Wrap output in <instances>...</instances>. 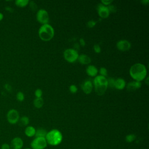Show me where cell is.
Instances as JSON below:
<instances>
[{
    "instance_id": "obj_2",
    "label": "cell",
    "mask_w": 149,
    "mask_h": 149,
    "mask_svg": "<svg viewBox=\"0 0 149 149\" xmlns=\"http://www.w3.org/2000/svg\"><path fill=\"white\" fill-rule=\"evenodd\" d=\"M93 85L95 93L98 95H103L108 87L107 79L101 75H97L93 80Z\"/></svg>"
},
{
    "instance_id": "obj_7",
    "label": "cell",
    "mask_w": 149,
    "mask_h": 149,
    "mask_svg": "<svg viewBox=\"0 0 149 149\" xmlns=\"http://www.w3.org/2000/svg\"><path fill=\"white\" fill-rule=\"evenodd\" d=\"M19 118V113L15 109L9 110L6 113L7 121L11 125H15L18 123Z\"/></svg>"
},
{
    "instance_id": "obj_13",
    "label": "cell",
    "mask_w": 149,
    "mask_h": 149,
    "mask_svg": "<svg viewBox=\"0 0 149 149\" xmlns=\"http://www.w3.org/2000/svg\"><path fill=\"white\" fill-rule=\"evenodd\" d=\"M141 87V83L137 81H132L129 82L126 88L128 91H134L140 88Z\"/></svg>"
},
{
    "instance_id": "obj_14",
    "label": "cell",
    "mask_w": 149,
    "mask_h": 149,
    "mask_svg": "<svg viewBox=\"0 0 149 149\" xmlns=\"http://www.w3.org/2000/svg\"><path fill=\"white\" fill-rule=\"evenodd\" d=\"M98 72V69L93 65H88L86 68V73L89 76L95 77L97 76Z\"/></svg>"
},
{
    "instance_id": "obj_29",
    "label": "cell",
    "mask_w": 149,
    "mask_h": 149,
    "mask_svg": "<svg viewBox=\"0 0 149 149\" xmlns=\"http://www.w3.org/2000/svg\"><path fill=\"white\" fill-rule=\"evenodd\" d=\"M29 6H30V9H31L32 10H36L37 9V4L35 2H34V1H30V2H29Z\"/></svg>"
},
{
    "instance_id": "obj_28",
    "label": "cell",
    "mask_w": 149,
    "mask_h": 149,
    "mask_svg": "<svg viewBox=\"0 0 149 149\" xmlns=\"http://www.w3.org/2000/svg\"><path fill=\"white\" fill-rule=\"evenodd\" d=\"M34 95L36 98H40L42 95V91L40 88H37L34 92Z\"/></svg>"
},
{
    "instance_id": "obj_12",
    "label": "cell",
    "mask_w": 149,
    "mask_h": 149,
    "mask_svg": "<svg viewBox=\"0 0 149 149\" xmlns=\"http://www.w3.org/2000/svg\"><path fill=\"white\" fill-rule=\"evenodd\" d=\"M93 83L89 79L84 80L81 85V90L86 94H89L91 93V92L93 90Z\"/></svg>"
},
{
    "instance_id": "obj_6",
    "label": "cell",
    "mask_w": 149,
    "mask_h": 149,
    "mask_svg": "<svg viewBox=\"0 0 149 149\" xmlns=\"http://www.w3.org/2000/svg\"><path fill=\"white\" fill-rule=\"evenodd\" d=\"M47 143L44 137H35L31 142V149H45L47 147Z\"/></svg>"
},
{
    "instance_id": "obj_20",
    "label": "cell",
    "mask_w": 149,
    "mask_h": 149,
    "mask_svg": "<svg viewBox=\"0 0 149 149\" xmlns=\"http://www.w3.org/2000/svg\"><path fill=\"white\" fill-rule=\"evenodd\" d=\"M18 122L21 126H27L29 123V118L26 116H23L19 118Z\"/></svg>"
},
{
    "instance_id": "obj_36",
    "label": "cell",
    "mask_w": 149,
    "mask_h": 149,
    "mask_svg": "<svg viewBox=\"0 0 149 149\" xmlns=\"http://www.w3.org/2000/svg\"><path fill=\"white\" fill-rule=\"evenodd\" d=\"M6 10H8V11H9L10 12H12L13 11V9L12 8H10V7H6Z\"/></svg>"
},
{
    "instance_id": "obj_8",
    "label": "cell",
    "mask_w": 149,
    "mask_h": 149,
    "mask_svg": "<svg viewBox=\"0 0 149 149\" xmlns=\"http://www.w3.org/2000/svg\"><path fill=\"white\" fill-rule=\"evenodd\" d=\"M36 19L42 25L48 24L49 17L48 12L44 9H39L36 14Z\"/></svg>"
},
{
    "instance_id": "obj_27",
    "label": "cell",
    "mask_w": 149,
    "mask_h": 149,
    "mask_svg": "<svg viewBox=\"0 0 149 149\" xmlns=\"http://www.w3.org/2000/svg\"><path fill=\"white\" fill-rule=\"evenodd\" d=\"M69 91H70V93H72V94H75L77 92V87L76 85L74 84H72L69 86Z\"/></svg>"
},
{
    "instance_id": "obj_1",
    "label": "cell",
    "mask_w": 149,
    "mask_h": 149,
    "mask_svg": "<svg viewBox=\"0 0 149 149\" xmlns=\"http://www.w3.org/2000/svg\"><path fill=\"white\" fill-rule=\"evenodd\" d=\"M147 71L146 66L141 63L133 64L129 69V74L131 77L135 81H141L146 79Z\"/></svg>"
},
{
    "instance_id": "obj_18",
    "label": "cell",
    "mask_w": 149,
    "mask_h": 149,
    "mask_svg": "<svg viewBox=\"0 0 149 149\" xmlns=\"http://www.w3.org/2000/svg\"><path fill=\"white\" fill-rule=\"evenodd\" d=\"M47 133V130L43 128H38L36 130L35 137H45Z\"/></svg>"
},
{
    "instance_id": "obj_33",
    "label": "cell",
    "mask_w": 149,
    "mask_h": 149,
    "mask_svg": "<svg viewBox=\"0 0 149 149\" xmlns=\"http://www.w3.org/2000/svg\"><path fill=\"white\" fill-rule=\"evenodd\" d=\"M1 149H11L10 146L8 143H3L1 146Z\"/></svg>"
},
{
    "instance_id": "obj_23",
    "label": "cell",
    "mask_w": 149,
    "mask_h": 149,
    "mask_svg": "<svg viewBox=\"0 0 149 149\" xmlns=\"http://www.w3.org/2000/svg\"><path fill=\"white\" fill-rule=\"evenodd\" d=\"M108 82V87H110L112 88H115V79L113 77H109L107 79Z\"/></svg>"
},
{
    "instance_id": "obj_21",
    "label": "cell",
    "mask_w": 149,
    "mask_h": 149,
    "mask_svg": "<svg viewBox=\"0 0 149 149\" xmlns=\"http://www.w3.org/2000/svg\"><path fill=\"white\" fill-rule=\"evenodd\" d=\"M29 0H16L15 1V3L18 7L24 8L29 4Z\"/></svg>"
},
{
    "instance_id": "obj_30",
    "label": "cell",
    "mask_w": 149,
    "mask_h": 149,
    "mask_svg": "<svg viewBox=\"0 0 149 149\" xmlns=\"http://www.w3.org/2000/svg\"><path fill=\"white\" fill-rule=\"evenodd\" d=\"M93 49H94V52H95V53H97V54H99V53H100L101 51V48L100 45H98V44H95V45H94V46H93Z\"/></svg>"
},
{
    "instance_id": "obj_37",
    "label": "cell",
    "mask_w": 149,
    "mask_h": 149,
    "mask_svg": "<svg viewBox=\"0 0 149 149\" xmlns=\"http://www.w3.org/2000/svg\"><path fill=\"white\" fill-rule=\"evenodd\" d=\"M3 19V15L1 12H0V22L2 21Z\"/></svg>"
},
{
    "instance_id": "obj_5",
    "label": "cell",
    "mask_w": 149,
    "mask_h": 149,
    "mask_svg": "<svg viewBox=\"0 0 149 149\" xmlns=\"http://www.w3.org/2000/svg\"><path fill=\"white\" fill-rule=\"evenodd\" d=\"M79 55L77 51L73 48H68L63 52L64 59L69 63L76 62L78 59Z\"/></svg>"
},
{
    "instance_id": "obj_11",
    "label": "cell",
    "mask_w": 149,
    "mask_h": 149,
    "mask_svg": "<svg viewBox=\"0 0 149 149\" xmlns=\"http://www.w3.org/2000/svg\"><path fill=\"white\" fill-rule=\"evenodd\" d=\"M10 148L12 149H22L23 147V141L19 137H15L10 141Z\"/></svg>"
},
{
    "instance_id": "obj_15",
    "label": "cell",
    "mask_w": 149,
    "mask_h": 149,
    "mask_svg": "<svg viewBox=\"0 0 149 149\" xmlns=\"http://www.w3.org/2000/svg\"><path fill=\"white\" fill-rule=\"evenodd\" d=\"M126 87V81L122 78H118L115 79V88L119 90H122L125 88Z\"/></svg>"
},
{
    "instance_id": "obj_26",
    "label": "cell",
    "mask_w": 149,
    "mask_h": 149,
    "mask_svg": "<svg viewBox=\"0 0 149 149\" xmlns=\"http://www.w3.org/2000/svg\"><path fill=\"white\" fill-rule=\"evenodd\" d=\"M97 24V22L94 20H90L87 22V26L88 28H93L95 27V26Z\"/></svg>"
},
{
    "instance_id": "obj_34",
    "label": "cell",
    "mask_w": 149,
    "mask_h": 149,
    "mask_svg": "<svg viewBox=\"0 0 149 149\" xmlns=\"http://www.w3.org/2000/svg\"><path fill=\"white\" fill-rule=\"evenodd\" d=\"M79 43L81 47H84L86 45V41L83 38H80L79 39Z\"/></svg>"
},
{
    "instance_id": "obj_22",
    "label": "cell",
    "mask_w": 149,
    "mask_h": 149,
    "mask_svg": "<svg viewBox=\"0 0 149 149\" xmlns=\"http://www.w3.org/2000/svg\"><path fill=\"white\" fill-rule=\"evenodd\" d=\"M136 136L134 134H129L126 136L125 140L127 143H132L136 139Z\"/></svg>"
},
{
    "instance_id": "obj_38",
    "label": "cell",
    "mask_w": 149,
    "mask_h": 149,
    "mask_svg": "<svg viewBox=\"0 0 149 149\" xmlns=\"http://www.w3.org/2000/svg\"><path fill=\"white\" fill-rule=\"evenodd\" d=\"M24 149H31V148H24Z\"/></svg>"
},
{
    "instance_id": "obj_32",
    "label": "cell",
    "mask_w": 149,
    "mask_h": 149,
    "mask_svg": "<svg viewBox=\"0 0 149 149\" xmlns=\"http://www.w3.org/2000/svg\"><path fill=\"white\" fill-rule=\"evenodd\" d=\"M107 7H108V9L109 12L114 13V12H116V8L114 5H108Z\"/></svg>"
},
{
    "instance_id": "obj_17",
    "label": "cell",
    "mask_w": 149,
    "mask_h": 149,
    "mask_svg": "<svg viewBox=\"0 0 149 149\" xmlns=\"http://www.w3.org/2000/svg\"><path fill=\"white\" fill-rule=\"evenodd\" d=\"M36 129L32 126H27L24 129V134L28 137H32L35 136Z\"/></svg>"
},
{
    "instance_id": "obj_3",
    "label": "cell",
    "mask_w": 149,
    "mask_h": 149,
    "mask_svg": "<svg viewBox=\"0 0 149 149\" xmlns=\"http://www.w3.org/2000/svg\"><path fill=\"white\" fill-rule=\"evenodd\" d=\"M45 138L47 144L52 146H56L61 143L63 136L59 130L54 129L47 132Z\"/></svg>"
},
{
    "instance_id": "obj_16",
    "label": "cell",
    "mask_w": 149,
    "mask_h": 149,
    "mask_svg": "<svg viewBox=\"0 0 149 149\" xmlns=\"http://www.w3.org/2000/svg\"><path fill=\"white\" fill-rule=\"evenodd\" d=\"M77 60L82 65H88L91 61L90 57L86 54L79 55Z\"/></svg>"
},
{
    "instance_id": "obj_35",
    "label": "cell",
    "mask_w": 149,
    "mask_h": 149,
    "mask_svg": "<svg viewBox=\"0 0 149 149\" xmlns=\"http://www.w3.org/2000/svg\"><path fill=\"white\" fill-rule=\"evenodd\" d=\"M141 2L143 4V5H147L148 2H149V0H142L141 1Z\"/></svg>"
},
{
    "instance_id": "obj_24",
    "label": "cell",
    "mask_w": 149,
    "mask_h": 149,
    "mask_svg": "<svg viewBox=\"0 0 149 149\" xmlns=\"http://www.w3.org/2000/svg\"><path fill=\"white\" fill-rule=\"evenodd\" d=\"M16 100L19 102H22L24 100V95L22 91H19L16 94Z\"/></svg>"
},
{
    "instance_id": "obj_9",
    "label": "cell",
    "mask_w": 149,
    "mask_h": 149,
    "mask_svg": "<svg viewBox=\"0 0 149 149\" xmlns=\"http://www.w3.org/2000/svg\"><path fill=\"white\" fill-rule=\"evenodd\" d=\"M116 48L120 51H127L131 48V43L127 40H120L116 42Z\"/></svg>"
},
{
    "instance_id": "obj_25",
    "label": "cell",
    "mask_w": 149,
    "mask_h": 149,
    "mask_svg": "<svg viewBox=\"0 0 149 149\" xmlns=\"http://www.w3.org/2000/svg\"><path fill=\"white\" fill-rule=\"evenodd\" d=\"M99 73H100L101 76H102L106 77V76H107V74H108V71H107V69L105 68L101 67L100 69Z\"/></svg>"
},
{
    "instance_id": "obj_10",
    "label": "cell",
    "mask_w": 149,
    "mask_h": 149,
    "mask_svg": "<svg viewBox=\"0 0 149 149\" xmlns=\"http://www.w3.org/2000/svg\"><path fill=\"white\" fill-rule=\"evenodd\" d=\"M97 12L100 17L102 19L107 18L110 14V12L108 9V7L100 3L97 6Z\"/></svg>"
},
{
    "instance_id": "obj_19",
    "label": "cell",
    "mask_w": 149,
    "mask_h": 149,
    "mask_svg": "<svg viewBox=\"0 0 149 149\" xmlns=\"http://www.w3.org/2000/svg\"><path fill=\"white\" fill-rule=\"evenodd\" d=\"M44 104L43 99L40 98H36L33 101V105L36 108H41Z\"/></svg>"
},
{
    "instance_id": "obj_4",
    "label": "cell",
    "mask_w": 149,
    "mask_h": 149,
    "mask_svg": "<svg viewBox=\"0 0 149 149\" xmlns=\"http://www.w3.org/2000/svg\"><path fill=\"white\" fill-rule=\"evenodd\" d=\"M54 29L49 24H42L38 30V36L44 41H50L54 36Z\"/></svg>"
},
{
    "instance_id": "obj_31",
    "label": "cell",
    "mask_w": 149,
    "mask_h": 149,
    "mask_svg": "<svg viewBox=\"0 0 149 149\" xmlns=\"http://www.w3.org/2000/svg\"><path fill=\"white\" fill-rule=\"evenodd\" d=\"M112 2H113V1H112V0H101V4H102L104 6H108V5H109Z\"/></svg>"
}]
</instances>
